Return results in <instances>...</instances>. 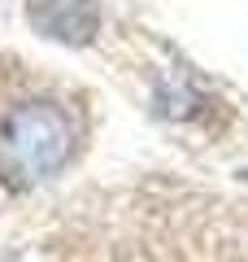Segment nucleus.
<instances>
[{"instance_id": "1", "label": "nucleus", "mask_w": 248, "mask_h": 262, "mask_svg": "<svg viewBox=\"0 0 248 262\" xmlns=\"http://www.w3.org/2000/svg\"><path fill=\"white\" fill-rule=\"evenodd\" d=\"M83 122L61 96L18 92L0 105V188H39L79 153Z\"/></svg>"}, {"instance_id": "2", "label": "nucleus", "mask_w": 248, "mask_h": 262, "mask_svg": "<svg viewBox=\"0 0 248 262\" xmlns=\"http://www.w3.org/2000/svg\"><path fill=\"white\" fill-rule=\"evenodd\" d=\"M27 22L35 35L79 48L101 31V0H27Z\"/></svg>"}]
</instances>
